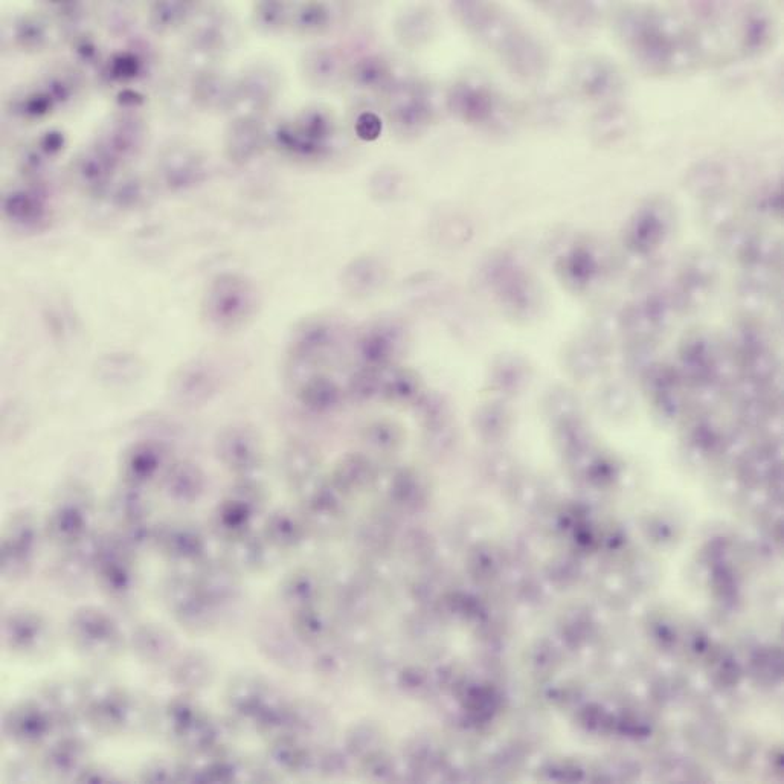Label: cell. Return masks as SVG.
Returning <instances> with one entry per match:
<instances>
[{
    "label": "cell",
    "instance_id": "obj_1",
    "mask_svg": "<svg viewBox=\"0 0 784 784\" xmlns=\"http://www.w3.org/2000/svg\"><path fill=\"white\" fill-rule=\"evenodd\" d=\"M675 7L624 5L615 14L618 39L633 62L655 75L682 74L710 63L730 62L727 26L720 4Z\"/></svg>",
    "mask_w": 784,
    "mask_h": 784
},
{
    "label": "cell",
    "instance_id": "obj_2",
    "mask_svg": "<svg viewBox=\"0 0 784 784\" xmlns=\"http://www.w3.org/2000/svg\"><path fill=\"white\" fill-rule=\"evenodd\" d=\"M452 11L467 33L498 55L511 74L530 83L547 75V49L505 8L487 2H457Z\"/></svg>",
    "mask_w": 784,
    "mask_h": 784
},
{
    "label": "cell",
    "instance_id": "obj_3",
    "mask_svg": "<svg viewBox=\"0 0 784 784\" xmlns=\"http://www.w3.org/2000/svg\"><path fill=\"white\" fill-rule=\"evenodd\" d=\"M84 720L90 727L104 734H118L135 725L136 702L126 691L110 684L95 681L83 685Z\"/></svg>",
    "mask_w": 784,
    "mask_h": 784
},
{
    "label": "cell",
    "instance_id": "obj_4",
    "mask_svg": "<svg viewBox=\"0 0 784 784\" xmlns=\"http://www.w3.org/2000/svg\"><path fill=\"white\" fill-rule=\"evenodd\" d=\"M69 637L87 658L109 659L123 647V635L107 612L94 606L80 608L69 621Z\"/></svg>",
    "mask_w": 784,
    "mask_h": 784
},
{
    "label": "cell",
    "instance_id": "obj_5",
    "mask_svg": "<svg viewBox=\"0 0 784 784\" xmlns=\"http://www.w3.org/2000/svg\"><path fill=\"white\" fill-rule=\"evenodd\" d=\"M165 603L174 620L190 632H203L214 624L216 605L194 577H174L165 588Z\"/></svg>",
    "mask_w": 784,
    "mask_h": 784
},
{
    "label": "cell",
    "instance_id": "obj_6",
    "mask_svg": "<svg viewBox=\"0 0 784 784\" xmlns=\"http://www.w3.org/2000/svg\"><path fill=\"white\" fill-rule=\"evenodd\" d=\"M335 133V124L321 110H307L293 123L281 127L277 141L287 152L299 156H318L325 152Z\"/></svg>",
    "mask_w": 784,
    "mask_h": 784
},
{
    "label": "cell",
    "instance_id": "obj_7",
    "mask_svg": "<svg viewBox=\"0 0 784 784\" xmlns=\"http://www.w3.org/2000/svg\"><path fill=\"white\" fill-rule=\"evenodd\" d=\"M571 80L577 95L592 103L618 100L624 92L623 75L608 58H583L574 66Z\"/></svg>",
    "mask_w": 784,
    "mask_h": 784
},
{
    "label": "cell",
    "instance_id": "obj_8",
    "mask_svg": "<svg viewBox=\"0 0 784 784\" xmlns=\"http://www.w3.org/2000/svg\"><path fill=\"white\" fill-rule=\"evenodd\" d=\"M389 119L397 132L412 135L429 126L434 116L431 98L418 83L394 84L389 90Z\"/></svg>",
    "mask_w": 784,
    "mask_h": 784
},
{
    "label": "cell",
    "instance_id": "obj_9",
    "mask_svg": "<svg viewBox=\"0 0 784 784\" xmlns=\"http://www.w3.org/2000/svg\"><path fill=\"white\" fill-rule=\"evenodd\" d=\"M447 106L463 123L490 126L499 112V100L487 84L464 80L450 89Z\"/></svg>",
    "mask_w": 784,
    "mask_h": 784
},
{
    "label": "cell",
    "instance_id": "obj_10",
    "mask_svg": "<svg viewBox=\"0 0 784 784\" xmlns=\"http://www.w3.org/2000/svg\"><path fill=\"white\" fill-rule=\"evenodd\" d=\"M54 730V720L40 701L20 702L4 717L5 734L16 745L39 746Z\"/></svg>",
    "mask_w": 784,
    "mask_h": 784
},
{
    "label": "cell",
    "instance_id": "obj_11",
    "mask_svg": "<svg viewBox=\"0 0 784 784\" xmlns=\"http://www.w3.org/2000/svg\"><path fill=\"white\" fill-rule=\"evenodd\" d=\"M4 643L11 652L19 656H37L48 647V623L37 612L20 609L7 615L4 620Z\"/></svg>",
    "mask_w": 784,
    "mask_h": 784
},
{
    "label": "cell",
    "instance_id": "obj_12",
    "mask_svg": "<svg viewBox=\"0 0 784 784\" xmlns=\"http://www.w3.org/2000/svg\"><path fill=\"white\" fill-rule=\"evenodd\" d=\"M124 548H98L95 569L98 585L107 597L124 600L135 589L136 577Z\"/></svg>",
    "mask_w": 784,
    "mask_h": 784
},
{
    "label": "cell",
    "instance_id": "obj_13",
    "mask_svg": "<svg viewBox=\"0 0 784 784\" xmlns=\"http://www.w3.org/2000/svg\"><path fill=\"white\" fill-rule=\"evenodd\" d=\"M39 701L54 720L55 728L71 730L84 717L83 685L52 682L43 688Z\"/></svg>",
    "mask_w": 784,
    "mask_h": 784
},
{
    "label": "cell",
    "instance_id": "obj_14",
    "mask_svg": "<svg viewBox=\"0 0 784 784\" xmlns=\"http://www.w3.org/2000/svg\"><path fill=\"white\" fill-rule=\"evenodd\" d=\"M87 748L80 736L66 733L52 743L43 757V768L55 778L75 780L81 769L86 766Z\"/></svg>",
    "mask_w": 784,
    "mask_h": 784
},
{
    "label": "cell",
    "instance_id": "obj_15",
    "mask_svg": "<svg viewBox=\"0 0 784 784\" xmlns=\"http://www.w3.org/2000/svg\"><path fill=\"white\" fill-rule=\"evenodd\" d=\"M135 655L147 664H161L173 655L176 640L170 630L159 624H142L132 635Z\"/></svg>",
    "mask_w": 784,
    "mask_h": 784
},
{
    "label": "cell",
    "instance_id": "obj_16",
    "mask_svg": "<svg viewBox=\"0 0 784 784\" xmlns=\"http://www.w3.org/2000/svg\"><path fill=\"white\" fill-rule=\"evenodd\" d=\"M170 678L176 687L188 693L202 690L211 681V664L208 658L197 650L182 653L171 666Z\"/></svg>",
    "mask_w": 784,
    "mask_h": 784
},
{
    "label": "cell",
    "instance_id": "obj_17",
    "mask_svg": "<svg viewBox=\"0 0 784 784\" xmlns=\"http://www.w3.org/2000/svg\"><path fill=\"white\" fill-rule=\"evenodd\" d=\"M33 550V530L28 524L14 527L7 537L2 551V571L11 579L23 576L28 571L29 556Z\"/></svg>",
    "mask_w": 784,
    "mask_h": 784
},
{
    "label": "cell",
    "instance_id": "obj_18",
    "mask_svg": "<svg viewBox=\"0 0 784 784\" xmlns=\"http://www.w3.org/2000/svg\"><path fill=\"white\" fill-rule=\"evenodd\" d=\"M217 318L237 319L238 313L248 312L249 290L241 281L235 278L220 280L211 296V307Z\"/></svg>",
    "mask_w": 784,
    "mask_h": 784
},
{
    "label": "cell",
    "instance_id": "obj_19",
    "mask_svg": "<svg viewBox=\"0 0 784 784\" xmlns=\"http://www.w3.org/2000/svg\"><path fill=\"white\" fill-rule=\"evenodd\" d=\"M205 711L193 695H180L165 705L162 713L165 733L176 742Z\"/></svg>",
    "mask_w": 784,
    "mask_h": 784
},
{
    "label": "cell",
    "instance_id": "obj_20",
    "mask_svg": "<svg viewBox=\"0 0 784 784\" xmlns=\"http://www.w3.org/2000/svg\"><path fill=\"white\" fill-rule=\"evenodd\" d=\"M263 141V130L260 124L251 118H241L232 124L231 130L228 133V150L229 158L232 162H246L258 152Z\"/></svg>",
    "mask_w": 784,
    "mask_h": 784
},
{
    "label": "cell",
    "instance_id": "obj_21",
    "mask_svg": "<svg viewBox=\"0 0 784 784\" xmlns=\"http://www.w3.org/2000/svg\"><path fill=\"white\" fill-rule=\"evenodd\" d=\"M164 548L171 559L180 565H197L203 554L202 539L191 528H179L168 534Z\"/></svg>",
    "mask_w": 784,
    "mask_h": 784
},
{
    "label": "cell",
    "instance_id": "obj_22",
    "mask_svg": "<svg viewBox=\"0 0 784 784\" xmlns=\"http://www.w3.org/2000/svg\"><path fill=\"white\" fill-rule=\"evenodd\" d=\"M354 83L368 90L389 92L394 86L392 69L379 57L362 58L353 69Z\"/></svg>",
    "mask_w": 784,
    "mask_h": 784
},
{
    "label": "cell",
    "instance_id": "obj_23",
    "mask_svg": "<svg viewBox=\"0 0 784 784\" xmlns=\"http://www.w3.org/2000/svg\"><path fill=\"white\" fill-rule=\"evenodd\" d=\"M342 58L331 49H316L307 55L306 68L307 77L315 81L316 84H331L335 83L336 78L341 77Z\"/></svg>",
    "mask_w": 784,
    "mask_h": 784
},
{
    "label": "cell",
    "instance_id": "obj_24",
    "mask_svg": "<svg viewBox=\"0 0 784 784\" xmlns=\"http://www.w3.org/2000/svg\"><path fill=\"white\" fill-rule=\"evenodd\" d=\"M399 29V37L405 45H420L421 42H426L432 36V31L435 29L434 16L428 10H415L409 11L397 23Z\"/></svg>",
    "mask_w": 784,
    "mask_h": 784
},
{
    "label": "cell",
    "instance_id": "obj_25",
    "mask_svg": "<svg viewBox=\"0 0 784 784\" xmlns=\"http://www.w3.org/2000/svg\"><path fill=\"white\" fill-rule=\"evenodd\" d=\"M330 10L324 4L299 5L293 11L292 22L295 28L304 34H319L328 28L331 22Z\"/></svg>",
    "mask_w": 784,
    "mask_h": 784
},
{
    "label": "cell",
    "instance_id": "obj_26",
    "mask_svg": "<svg viewBox=\"0 0 784 784\" xmlns=\"http://www.w3.org/2000/svg\"><path fill=\"white\" fill-rule=\"evenodd\" d=\"M144 783H182L187 781V763L168 759H155L148 762L141 771Z\"/></svg>",
    "mask_w": 784,
    "mask_h": 784
},
{
    "label": "cell",
    "instance_id": "obj_27",
    "mask_svg": "<svg viewBox=\"0 0 784 784\" xmlns=\"http://www.w3.org/2000/svg\"><path fill=\"white\" fill-rule=\"evenodd\" d=\"M551 10L562 13L563 25L568 28L588 31L598 22L600 8L594 4H553Z\"/></svg>",
    "mask_w": 784,
    "mask_h": 784
},
{
    "label": "cell",
    "instance_id": "obj_28",
    "mask_svg": "<svg viewBox=\"0 0 784 784\" xmlns=\"http://www.w3.org/2000/svg\"><path fill=\"white\" fill-rule=\"evenodd\" d=\"M168 490L180 501H193L200 490V476L194 467L179 466L168 476Z\"/></svg>",
    "mask_w": 784,
    "mask_h": 784
},
{
    "label": "cell",
    "instance_id": "obj_29",
    "mask_svg": "<svg viewBox=\"0 0 784 784\" xmlns=\"http://www.w3.org/2000/svg\"><path fill=\"white\" fill-rule=\"evenodd\" d=\"M84 531V519L74 510L58 511L51 524V533L60 542H74Z\"/></svg>",
    "mask_w": 784,
    "mask_h": 784
},
{
    "label": "cell",
    "instance_id": "obj_30",
    "mask_svg": "<svg viewBox=\"0 0 784 784\" xmlns=\"http://www.w3.org/2000/svg\"><path fill=\"white\" fill-rule=\"evenodd\" d=\"M289 10L290 5L264 2V4L257 5L255 19H257L260 28L275 31V29L283 28L289 22Z\"/></svg>",
    "mask_w": 784,
    "mask_h": 784
},
{
    "label": "cell",
    "instance_id": "obj_31",
    "mask_svg": "<svg viewBox=\"0 0 784 784\" xmlns=\"http://www.w3.org/2000/svg\"><path fill=\"white\" fill-rule=\"evenodd\" d=\"M37 196L29 193H16L8 197L5 202L7 213L13 214L14 217H31L37 216L42 211V202L36 199Z\"/></svg>",
    "mask_w": 784,
    "mask_h": 784
},
{
    "label": "cell",
    "instance_id": "obj_32",
    "mask_svg": "<svg viewBox=\"0 0 784 784\" xmlns=\"http://www.w3.org/2000/svg\"><path fill=\"white\" fill-rule=\"evenodd\" d=\"M188 8H190L188 4H158L153 10L152 23L155 28L161 29V31L171 28L184 19Z\"/></svg>",
    "mask_w": 784,
    "mask_h": 784
},
{
    "label": "cell",
    "instance_id": "obj_33",
    "mask_svg": "<svg viewBox=\"0 0 784 784\" xmlns=\"http://www.w3.org/2000/svg\"><path fill=\"white\" fill-rule=\"evenodd\" d=\"M356 130L360 138L365 139V141H371V139H376L382 132V123H380V119L374 113H364L357 119Z\"/></svg>",
    "mask_w": 784,
    "mask_h": 784
},
{
    "label": "cell",
    "instance_id": "obj_34",
    "mask_svg": "<svg viewBox=\"0 0 784 784\" xmlns=\"http://www.w3.org/2000/svg\"><path fill=\"white\" fill-rule=\"evenodd\" d=\"M115 775L109 771V769H104L103 766H90L86 765L83 769H81L80 774L75 777V781H80V783H112L115 781Z\"/></svg>",
    "mask_w": 784,
    "mask_h": 784
},
{
    "label": "cell",
    "instance_id": "obj_35",
    "mask_svg": "<svg viewBox=\"0 0 784 784\" xmlns=\"http://www.w3.org/2000/svg\"><path fill=\"white\" fill-rule=\"evenodd\" d=\"M136 72H138V62H136V58L133 55H119L113 62V75L116 78L126 80V78L135 77Z\"/></svg>",
    "mask_w": 784,
    "mask_h": 784
},
{
    "label": "cell",
    "instance_id": "obj_36",
    "mask_svg": "<svg viewBox=\"0 0 784 784\" xmlns=\"http://www.w3.org/2000/svg\"><path fill=\"white\" fill-rule=\"evenodd\" d=\"M299 629H301V633L306 635L307 638H319V635L322 633V621L319 620L318 615L315 614H306L304 615L301 620H299Z\"/></svg>",
    "mask_w": 784,
    "mask_h": 784
},
{
    "label": "cell",
    "instance_id": "obj_37",
    "mask_svg": "<svg viewBox=\"0 0 784 784\" xmlns=\"http://www.w3.org/2000/svg\"><path fill=\"white\" fill-rule=\"evenodd\" d=\"M8 780L11 781H31L34 778L33 766L28 762H14L11 763L10 768L7 769Z\"/></svg>",
    "mask_w": 784,
    "mask_h": 784
}]
</instances>
